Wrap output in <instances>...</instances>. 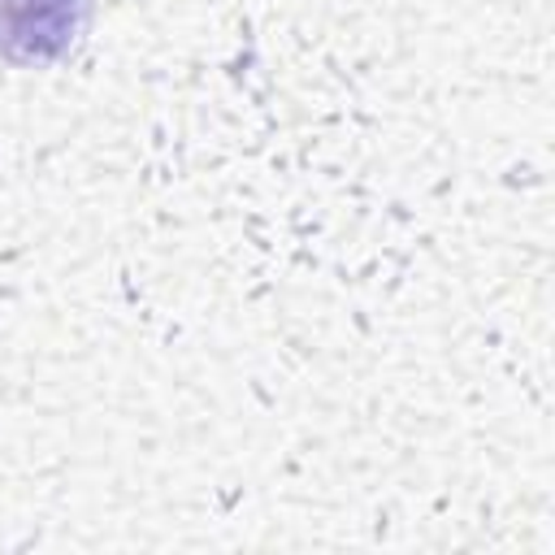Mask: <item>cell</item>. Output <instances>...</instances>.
Instances as JSON below:
<instances>
[{
	"instance_id": "6da1fadb",
	"label": "cell",
	"mask_w": 555,
	"mask_h": 555,
	"mask_svg": "<svg viewBox=\"0 0 555 555\" xmlns=\"http://www.w3.org/2000/svg\"><path fill=\"white\" fill-rule=\"evenodd\" d=\"M91 0H0V65H52L87 30Z\"/></svg>"
}]
</instances>
